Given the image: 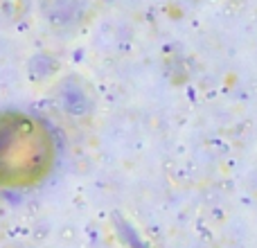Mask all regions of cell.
Instances as JSON below:
<instances>
[{"instance_id": "obj_1", "label": "cell", "mask_w": 257, "mask_h": 248, "mask_svg": "<svg viewBox=\"0 0 257 248\" xmlns=\"http://www.w3.org/2000/svg\"><path fill=\"white\" fill-rule=\"evenodd\" d=\"M59 163L52 124L21 108L0 111V192H27L43 185Z\"/></svg>"}]
</instances>
